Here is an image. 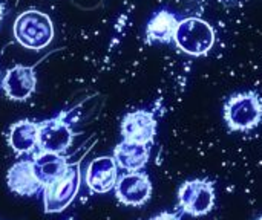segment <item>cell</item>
Listing matches in <instances>:
<instances>
[{"instance_id": "6", "label": "cell", "mask_w": 262, "mask_h": 220, "mask_svg": "<svg viewBox=\"0 0 262 220\" xmlns=\"http://www.w3.org/2000/svg\"><path fill=\"white\" fill-rule=\"evenodd\" d=\"M74 142V132L64 119V113L38 124V149L63 155Z\"/></svg>"}, {"instance_id": "7", "label": "cell", "mask_w": 262, "mask_h": 220, "mask_svg": "<svg viewBox=\"0 0 262 220\" xmlns=\"http://www.w3.org/2000/svg\"><path fill=\"white\" fill-rule=\"evenodd\" d=\"M118 202L127 207H141L149 202L152 196V182L143 172H127L118 178L115 187Z\"/></svg>"}, {"instance_id": "18", "label": "cell", "mask_w": 262, "mask_h": 220, "mask_svg": "<svg viewBox=\"0 0 262 220\" xmlns=\"http://www.w3.org/2000/svg\"><path fill=\"white\" fill-rule=\"evenodd\" d=\"M220 2H223V3H232L233 0H220Z\"/></svg>"}, {"instance_id": "3", "label": "cell", "mask_w": 262, "mask_h": 220, "mask_svg": "<svg viewBox=\"0 0 262 220\" xmlns=\"http://www.w3.org/2000/svg\"><path fill=\"white\" fill-rule=\"evenodd\" d=\"M81 184L80 162L69 164L66 170L43 187L45 213H61L77 198Z\"/></svg>"}, {"instance_id": "13", "label": "cell", "mask_w": 262, "mask_h": 220, "mask_svg": "<svg viewBox=\"0 0 262 220\" xmlns=\"http://www.w3.org/2000/svg\"><path fill=\"white\" fill-rule=\"evenodd\" d=\"M117 167L126 172H140L143 170L150 158V149L144 144H135L129 141H121L114 149V156Z\"/></svg>"}, {"instance_id": "14", "label": "cell", "mask_w": 262, "mask_h": 220, "mask_svg": "<svg viewBox=\"0 0 262 220\" xmlns=\"http://www.w3.org/2000/svg\"><path fill=\"white\" fill-rule=\"evenodd\" d=\"M68 159L69 158L64 155L37 150V153L32 158L37 178L46 185L48 182H51L52 179H55L66 170V167L69 165Z\"/></svg>"}, {"instance_id": "17", "label": "cell", "mask_w": 262, "mask_h": 220, "mask_svg": "<svg viewBox=\"0 0 262 220\" xmlns=\"http://www.w3.org/2000/svg\"><path fill=\"white\" fill-rule=\"evenodd\" d=\"M3 12H5V6L0 3V23H2V20H3Z\"/></svg>"}, {"instance_id": "15", "label": "cell", "mask_w": 262, "mask_h": 220, "mask_svg": "<svg viewBox=\"0 0 262 220\" xmlns=\"http://www.w3.org/2000/svg\"><path fill=\"white\" fill-rule=\"evenodd\" d=\"M178 26L177 17L169 11H158L147 23L146 35L150 43H170Z\"/></svg>"}, {"instance_id": "1", "label": "cell", "mask_w": 262, "mask_h": 220, "mask_svg": "<svg viewBox=\"0 0 262 220\" xmlns=\"http://www.w3.org/2000/svg\"><path fill=\"white\" fill-rule=\"evenodd\" d=\"M12 34L20 46L31 51H40L52 41L54 25L48 14L37 9H28L17 15Z\"/></svg>"}, {"instance_id": "2", "label": "cell", "mask_w": 262, "mask_h": 220, "mask_svg": "<svg viewBox=\"0 0 262 220\" xmlns=\"http://www.w3.org/2000/svg\"><path fill=\"white\" fill-rule=\"evenodd\" d=\"M224 121L230 132H250L262 123V100L256 92L230 96L224 104Z\"/></svg>"}, {"instance_id": "8", "label": "cell", "mask_w": 262, "mask_h": 220, "mask_svg": "<svg viewBox=\"0 0 262 220\" xmlns=\"http://www.w3.org/2000/svg\"><path fill=\"white\" fill-rule=\"evenodd\" d=\"M121 135L124 141L149 145L157 135V119L152 112L134 110L124 115L121 121Z\"/></svg>"}, {"instance_id": "16", "label": "cell", "mask_w": 262, "mask_h": 220, "mask_svg": "<svg viewBox=\"0 0 262 220\" xmlns=\"http://www.w3.org/2000/svg\"><path fill=\"white\" fill-rule=\"evenodd\" d=\"M181 213H169V211H163L157 216H154L150 220H181Z\"/></svg>"}, {"instance_id": "12", "label": "cell", "mask_w": 262, "mask_h": 220, "mask_svg": "<svg viewBox=\"0 0 262 220\" xmlns=\"http://www.w3.org/2000/svg\"><path fill=\"white\" fill-rule=\"evenodd\" d=\"M8 144L17 156L32 153L38 149V124L23 119L9 127Z\"/></svg>"}, {"instance_id": "9", "label": "cell", "mask_w": 262, "mask_h": 220, "mask_svg": "<svg viewBox=\"0 0 262 220\" xmlns=\"http://www.w3.org/2000/svg\"><path fill=\"white\" fill-rule=\"evenodd\" d=\"M37 75L34 67L25 64H15L8 69L2 80V89L5 95L12 101H26L35 92Z\"/></svg>"}, {"instance_id": "19", "label": "cell", "mask_w": 262, "mask_h": 220, "mask_svg": "<svg viewBox=\"0 0 262 220\" xmlns=\"http://www.w3.org/2000/svg\"><path fill=\"white\" fill-rule=\"evenodd\" d=\"M256 220H262V217H259V219H256Z\"/></svg>"}, {"instance_id": "10", "label": "cell", "mask_w": 262, "mask_h": 220, "mask_svg": "<svg viewBox=\"0 0 262 220\" xmlns=\"http://www.w3.org/2000/svg\"><path fill=\"white\" fill-rule=\"evenodd\" d=\"M6 182H8V188L12 193H15L17 196H23V198H32L38 194L45 187V184L35 175L32 159L15 162L8 170Z\"/></svg>"}, {"instance_id": "5", "label": "cell", "mask_w": 262, "mask_h": 220, "mask_svg": "<svg viewBox=\"0 0 262 220\" xmlns=\"http://www.w3.org/2000/svg\"><path fill=\"white\" fill-rule=\"evenodd\" d=\"M216 202L213 182L207 179L186 181L178 190V204L184 214L192 217L207 216Z\"/></svg>"}, {"instance_id": "4", "label": "cell", "mask_w": 262, "mask_h": 220, "mask_svg": "<svg viewBox=\"0 0 262 220\" xmlns=\"http://www.w3.org/2000/svg\"><path fill=\"white\" fill-rule=\"evenodd\" d=\"M173 41L177 46L193 57L207 54L215 44V31L212 26L201 18L190 17L178 21Z\"/></svg>"}, {"instance_id": "11", "label": "cell", "mask_w": 262, "mask_h": 220, "mask_svg": "<svg viewBox=\"0 0 262 220\" xmlns=\"http://www.w3.org/2000/svg\"><path fill=\"white\" fill-rule=\"evenodd\" d=\"M118 167L111 156H101L89 162L86 170V185L92 193L104 194L114 190L118 181Z\"/></svg>"}]
</instances>
